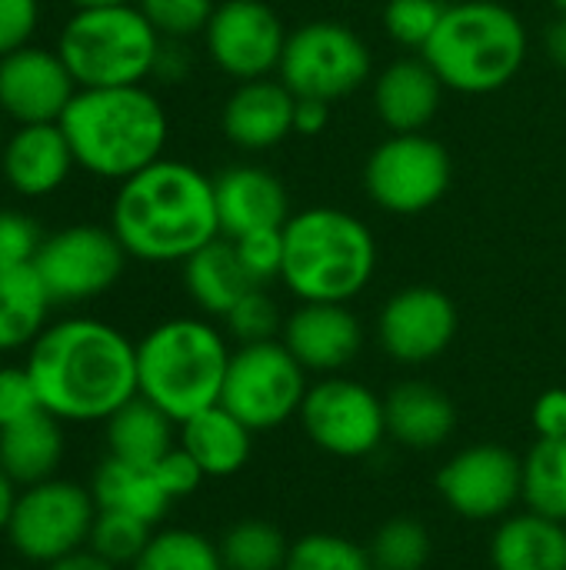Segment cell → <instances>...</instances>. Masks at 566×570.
<instances>
[{"instance_id":"cell-43","label":"cell","mask_w":566,"mask_h":570,"mask_svg":"<svg viewBox=\"0 0 566 570\" xmlns=\"http://www.w3.org/2000/svg\"><path fill=\"white\" fill-rule=\"evenodd\" d=\"M40 20V0H0V57L30 43Z\"/></svg>"},{"instance_id":"cell-8","label":"cell","mask_w":566,"mask_h":570,"mask_svg":"<svg viewBox=\"0 0 566 570\" xmlns=\"http://www.w3.org/2000/svg\"><path fill=\"white\" fill-rule=\"evenodd\" d=\"M307 391V371L277 337L264 344H240L230 354L220 404L257 434L300 417Z\"/></svg>"},{"instance_id":"cell-21","label":"cell","mask_w":566,"mask_h":570,"mask_svg":"<svg viewBox=\"0 0 566 570\" xmlns=\"http://www.w3.org/2000/svg\"><path fill=\"white\" fill-rule=\"evenodd\" d=\"M444 90L424 57H397L374 80V114L390 134H420L437 117Z\"/></svg>"},{"instance_id":"cell-6","label":"cell","mask_w":566,"mask_h":570,"mask_svg":"<svg viewBox=\"0 0 566 570\" xmlns=\"http://www.w3.org/2000/svg\"><path fill=\"white\" fill-rule=\"evenodd\" d=\"M230 354L227 337L210 321L170 317L137 344L140 397L183 424L220 404Z\"/></svg>"},{"instance_id":"cell-53","label":"cell","mask_w":566,"mask_h":570,"mask_svg":"<svg viewBox=\"0 0 566 570\" xmlns=\"http://www.w3.org/2000/svg\"><path fill=\"white\" fill-rule=\"evenodd\" d=\"M3 144H7V137H3V127H0V150H3Z\"/></svg>"},{"instance_id":"cell-22","label":"cell","mask_w":566,"mask_h":570,"mask_svg":"<svg viewBox=\"0 0 566 570\" xmlns=\"http://www.w3.org/2000/svg\"><path fill=\"white\" fill-rule=\"evenodd\" d=\"M73 167L77 160L60 124H20L0 150V170L23 197L53 194Z\"/></svg>"},{"instance_id":"cell-40","label":"cell","mask_w":566,"mask_h":570,"mask_svg":"<svg viewBox=\"0 0 566 570\" xmlns=\"http://www.w3.org/2000/svg\"><path fill=\"white\" fill-rule=\"evenodd\" d=\"M237 254L247 267V274L267 287L270 281H280V267H284V227H264L254 234H244L234 240Z\"/></svg>"},{"instance_id":"cell-3","label":"cell","mask_w":566,"mask_h":570,"mask_svg":"<svg viewBox=\"0 0 566 570\" xmlns=\"http://www.w3.org/2000/svg\"><path fill=\"white\" fill-rule=\"evenodd\" d=\"M77 167L103 180H127L163 157L167 110L143 87H80L57 120Z\"/></svg>"},{"instance_id":"cell-48","label":"cell","mask_w":566,"mask_h":570,"mask_svg":"<svg viewBox=\"0 0 566 570\" xmlns=\"http://www.w3.org/2000/svg\"><path fill=\"white\" fill-rule=\"evenodd\" d=\"M544 50H547V57H550L557 67H566V13H557V17L547 23Z\"/></svg>"},{"instance_id":"cell-46","label":"cell","mask_w":566,"mask_h":570,"mask_svg":"<svg viewBox=\"0 0 566 570\" xmlns=\"http://www.w3.org/2000/svg\"><path fill=\"white\" fill-rule=\"evenodd\" d=\"M190 70V53H187V40H170L163 37L160 40V50H157V63H153V77L167 80V83H177L183 80Z\"/></svg>"},{"instance_id":"cell-37","label":"cell","mask_w":566,"mask_h":570,"mask_svg":"<svg viewBox=\"0 0 566 570\" xmlns=\"http://www.w3.org/2000/svg\"><path fill=\"white\" fill-rule=\"evenodd\" d=\"M224 327L237 341V347L240 344H264V341L280 337L284 317L277 311V301L267 294V287H254L224 314Z\"/></svg>"},{"instance_id":"cell-1","label":"cell","mask_w":566,"mask_h":570,"mask_svg":"<svg viewBox=\"0 0 566 570\" xmlns=\"http://www.w3.org/2000/svg\"><path fill=\"white\" fill-rule=\"evenodd\" d=\"M23 367L37 384L43 411L57 421H107L140 394L137 344L123 331L90 317L43 327Z\"/></svg>"},{"instance_id":"cell-45","label":"cell","mask_w":566,"mask_h":570,"mask_svg":"<svg viewBox=\"0 0 566 570\" xmlns=\"http://www.w3.org/2000/svg\"><path fill=\"white\" fill-rule=\"evenodd\" d=\"M530 424L537 431V438L547 441H560L566 438V391L564 387H550L534 401L530 411Z\"/></svg>"},{"instance_id":"cell-31","label":"cell","mask_w":566,"mask_h":570,"mask_svg":"<svg viewBox=\"0 0 566 570\" xmlns=\"http://www.w3.org/2000/svg\"><path fill=\"white\" fill-rule=\"evenodd\" d=\"M524 504L534 514L566 524V438H537L524 454Z\"/></svg>"},{"instance_id":"cell-33","label":"cell","mask_w":566,"mask_h":570,"mask_svg":"<svg viewBox=\"0 0 566 570\" xmlns=\"http://www.w3.org/2000/svg\"><path fill=\"white\" fill-rule=\"evenodd\" d=\"M374 570H424L434 554V538L417 518H390L367 544Z\"/></svg>"},{"instance_id":"cell-12","label":"cell","mask_w":566,"mask_h":570,"mask_svg":"<svg viewBox=\"0 0 566 570\" xmlns=\"http://www.w3.org/2000/svg\"><path fill=\"white\" fill-rule=\"evenodd\" d=\"M300 424L314 448L344 461L370 458L387 438L384 397H377V391L364 381L344 374L310 384L300 407Z\"/></svg>"},{"instance_id":"cell-5","label":"cell","mask_w":566,"mask_h":570,"mask_svg":"<svg viewBox=\"0 0 566 570\" xmlns=\"http://www.w3.org/2000/svg\"><path fill=\"white\" fill-rule=\"evenodd\" d=\"M440 83L457 94L504 90L527 60V27L500 0L447 3L434 37L420 50Z\"/></svg>"},{"instance_id":"cell-47","label":"cell","mask_w":566,"mask_h":570,"mask_svg":"<svg viewBox=\"0 0 566 570\" xmlns=\"http://www.w3.org/2000/svg\"><path fill=\"white\" fill-rule=\"evenodd\" d=\"M330 124V104L317 97H297V114H294V134L300 137H317Z\"/></svg>"},{"instance_id":"cell-4","label":"cell","mask_w":566,"mask_h":570,"mask_svg":"<svg viewBox=\"0 0 566 570\" xmlns=\"http://www.w3.org/2000/svg\"><path fill=\"white\" fill-rule=\"evenodd\" d=\"M374 230L340 207H307L284 224L280 284L297 301L350 304L377 274Z\"/></svg>"},{"instance_id":"cell-49","label":"cell","mask_w":566,"mask_h":570,"mask_svg":"<svg viewBox=\"0 0 566 570\" xmlns=\"http://www.w3.org/2000/svg\"><path fill=\"white\" fill-rule=\"evenodd\" d=\"M47 570H117L113 564H107L103 558H97L90 548H83V551H77V554H70V558H60L57 564H50Z\"/></svg>"},{"instance_id":"cell-41","label":"cell","mask_w":566,"mask_h":570,"mask_svg":"<svg viewBox=\"0 0 566 570\" xmlns=\"http://www.w3.org/2000/svg\"><path fill=\"white\" fill-rule=\"evenodd\" d=\"M40 244H43V234L27 214L0 210V267L33 264L40 254Z\"/></svg>"},{"instance_id":"cell-13","label":"cell","mask_w":566,"mask_h":570,"mask_svg":"<svg viewBox=\"0 0 566 570\" xmlns=\"http://www.w3.org/2000/svg\"><path fill=\"white\" fill-rule=\"evenodd\" d=\"M127 257L113 227L73 224L43 237L33 267L53 304H80L107 294L120 281Z\"/></svg>"},{"instance_id":"cell-52","label":"cell","mask_w":566,"mask_h":570,"mask_svg":"<svg viewBox=\"0 0 566 570\" xmlns=\"http://www.w3.org/2000/svg\"><path fill=\"white\" fill-rule=\"evenodd\" d=\"M557 7V13H566V0H550Z\"/></svg>"},{"instance_id":"cell-20","label":"cell","mask_w":566,"mask_h":570,"mask_svg":"<svg viewBox=\"0 0 566 570\" xmlns=\"http://www.w3.org/2000/svg\"><path fill=\"white\" fill-rule=\"evenodd\" d=\"M214 197L220 234L230 240L264 227H284L290 220V197L284 180L254 164H237L217 174Z\"/></svg>"},{"instance_id":"cell-24","label":"cell","mask_w":566,"mask_h":570,"mask_svg":"<svg viewBox=\"0 0 566 570\" xmlns=\"http://www.w3.org/2000/svg\"><path fill=\"white\" fill-rule=\"evenodd\" d=\"M183 287L203 314L224 321V314L260 284L247 274L237 244L220 234L183 261Z\"/></svg>"},{"instance_id":"cell-18","label":"cell","mask_w":566,"mask_h":570,"mask_svg":"<svg viewBox=\"0 0 566 570\" xmlns=\"http://www.w3.org/2000/svg\"><path fill=\"white\" fill-rule=\"evenodd\" d=\"M280 341L307 374L330 377L357 361L364 347V327L360 317L350 311V304L300 301L284 317Z\"/></svg>"},{"instance_id":"cell-11","label":"cell","mask_w":566,"mask_h":570,"mask_svg":"<svg viewBox=\"0 0 566 570\" xmlns=\"http://www.w3.org/2000/svg\"><path fill=\"white\" fill-rule=\"evenodd\" d=\"M97 521V501L87 488L70 481H40L17 494L7 538L30 564H57L87 548Z\"/></svg>"},{"instance_id":"cell-7","label":"cell","mask_w":566,"mask_h":570,"mask_svg":"<svg viewBox=\"0 0 566 570\" xmlns=\"http://www.w3.org/2000/svg\"><path fill=\"white\" fill-rule=\"evenodd\" d=\"M160 40L137 3L77 7L60 30L57 53L77 87H133L153 77Z\"/></svg>"},{"instance_id":"cell-27","label":"cell","mask_w":566,"mask_h":570,"mask_svg":"<svg viewBox=\"0 0 566 570\" xmlns=\"http://www.w3.org/2000/svg\"><path fill=\"white\" fill-rule=\"evenodd\" d=\"M63 458L60 421L50 411H33L30 417L0 431V468L17 488L50 481Z\"/></svg>"},{"instance_id":"cell-32","label":"cell","mask_w":566,"mask_h":570,"mask_svg":"<svg viewBox=\"0 0 566 570\" xmlns=\"http://www.w3.org/2000/svg\"><path fill=\"white\" fill-rule=\"evenodd\" d=\"M217 551H220L224 570H284L290 541L270 521L247 518L227 528Z\"/></svg>"},{"instance_id":"cell-28","label":"cell","mask_w":566,"mask_h":570,"mask_svg":"<svg viewBox=\"0 0 566 570\" xmlns=\"http://www.w3.org/2000/svg\"><path fill=\"white\" fill-rule=\"evenodd\" d=\"M177 428L180 424L173 417H167L157 404H150L147 397L137 394L117 414L107 417L110 458L140 464V468H153L160 458H167L177 448V434H173Z\"/></svg>"},{"instance_id":"cell-17","label":"cell","mask_w":566,"mask_h":570,"mask_svg":"<svg viewBox=\"0 0 566 570\" xmlns=\"http://www.w3.org/2000/svg\"><path fill=\"white\" fill-rule=\"evenodd\" d=\"M63 57L43 47H20L0 57V110L20 124H57L77 94Z\"/></svg>"},{"instance_id":"cell-23","label":"cell","mask_w":566,"mask_h":570,"mask_svg":"<svg viewBox=\"0 0 566 570\" xmlns=\"http://www.w3.org/2000/svg\"><path fill=\"white\" fill-rule=\"evenodd\" d=\"M387 438L410 451H437L457 431L454 401L430 381H400L384 397Z\"/></svg>"},{"instance_id":"cell-51","label":"cell","mask_w":566,"mask_h":570,"mask_svg":"<svg viewBox=\"0 0 566 570\" xmlns=\"http://www.w3.org/2000/svg\"><path fill=\"white\" fill-rule=\"evenodd\" d=\"M73 7H110V3H137V0H70Z\"/></svg>"},{"instance_id":"cell-39","label":"cell","mask_w":566,"mask_h":570,"mask_svg":"<svg viewBox=\"0 0 566 570\" xmlns=\"http://www.w3.org/2000/svg\"><path fill=\"white\" fill-rule=\"evenodd\" d=\"M137 7L143 10V17L153 23V30L160 37L170 40H190V37H203L217 0H137Z\"/></svg>"},{"instance_id":"cell-34","label":"cell","mask_w":566,"mask_h":570,"mask_svg":"<svg viewBox=\"0 0 566 570\" xmlns=\"http://www.w3.org/2000/svg\"><path fill=\"white\" fill-rule=\"evenodd\" d=\"M130 570H224V561L210 538L170 528L150 538V544L130 564Z\"/></svg>"},{"instance_id":"cell-15","label":"cell","mask_w":566,"mask_h":570,"mask_svg":"<svg viewBox=\"0 0 566 570\" xmlns=\"http://www.w3.org/2000/svg\"><path fill=\"white\" fill-rule=\"evenodd\" d=\"M287 33L290 30L270 3L220 0L203 30V47L227 77L244 83L277 73Z\"/></svg>"},{"instance_id":"cell-42","label":"cell","mask_w":566,"mask_h":570,"mask_svg":"<svg viewBox=\"0 0 566 570\" xmlns=\"http://www.w3.org/2000/svg\"><path fill=\"white\" fill-rule=\"evenodd\" d=\"M40 394L27 367H0V431L40 411Z\"/></svg>"},{"instance_id":"cell-9","label":"cell","mask_w":566,"mask_h":570,"mask_svg":"<svg viewBox=\"0 0 566 570\" xmlns=\"http://www.w3.org/2000/svg\"><path fill=\"white\" fill-rule=\"evenodd\" d=\"M277 77L297 97L344 100L374 77L367 40L340 20H307L287 33Z\"/></svg>"},{"instance_id":"cell-14","label":"cell","mask_w":566,"mask_h":570,"mask_svg":"<svg viewBox=\"0 0 566 570\" xmlns=\"http://www.w3.org/2000/svg\"><path fill=\"white\" fill-rule=\"evenodd\" d=\"M440 501L467 521H504L524 501V458L500 444L457 451L437 474Z\"/></svg>"},{"instance_id":"cell-44","label":"cell","mask_w":566,"mask_h":570,"mask_svg":"<svg viewBox=\"0 0 566 570\" xmlns=\"http://www.w3.org/2000/svg\"><path fill=\"white\" fill-rule=\"evenodd\" d=\"M153 471H157V478H160V484H163V491L173 498V501H180V498H190L207 478H203V471H200V464L177 444L167 458H160L157 464H153Z\"/></svg>"},{"instance_id":"cell-26","label":"cell","mask_w":566,"mask_h":570,"mask_svg":"<svg viewBox=\"0 0 566 570\" xmlns=\"http://www.w3.org/2000/svg\"><path fill=\"white\" fill-rule=\"evenodd\" d=\"M494 570H566V524L524 511L507 514L490 538Z\"/></svg>"},{"instance_id":"cell-10","label":"cell","mask_w":566,"mask_h":570,"mask_svg":"<svg viewBox=\"0 0 566 570\" xmlns=\"http://www.w3.org/2000/svg\"><path fill=\"white\" fill-rule=\"evenodd\" d=\"M454 180V160L430 134H390L364 164L367 197L397 217H417L444 200Z\"/></svg>"},{"instance_id":"cell-35","label":"cell","mask_w":566,"mask_h":570,"mask_svg":"<svg viewBox=\"0 0 566 570\" xmlns=\"http://www.w3.org/2000/svg\"><path fill=\"white\" fill-rule=\"evenodd\" d=\"M150 538H153V524L130 518V514H120V511H100L97 508V521L90 528L87 548L113 568H130L143 554Z\"/></svg>"},{"instance_id":"cell-38","label":"cell","mask_w":566,"mask_h":570,"mask_svg":"<svg viewBox=\"0 0 566 570\" xmlns=\"http://www.w3.org/2000/svg\"><path fill=\"white\" fill-rule=\"evenodd\" d=\"M447 3L444 0H387L384 7V30L394 43L407 50H424L434 37Z\"/></svg>"},{"instance_id":"cell-16","label":"cell","mask_w":566,"mask_h":570,"mask_svg":"<svg viewBox=\"0 0 566 570\" xmlns=\"http://www.w3.org/2000/svg\"><path fill=\"white\" fill-rule=\"evenodd\" d=\"M460 327L450 294L430 284L400 287L387 297L377 317V341L384 354L404 367H420L447 354Z\"/></svg>"},{"instance_id":"cell-29","label":"cell","mask_w":566,"mask_h":570,"mask_svg":"<svg viewBox=\"0 0 566 570\" xmlns=\"http://www.w3.org/2000/svg\"><path fill=\"white\" fill-rule=\"evenodd\" d=\"M90 494L100 511H120V514L140 518L147 524H157L173 504V498L163 491L153 468L127 464L117 458H107L97 468Z\"/></svg>"},{"instance_id":"cell-2","label":"cell","mask_w":566,"mask_h":570,"mask_svg":"<svg viewBox=\"0 0 566 570\" xmlns=\"http://www.w3.org/2000/svg\"><path fill=\"white\" fill-rule=\"evenodd\" d=\"M110 227L123 250L147 264H183L220 237L214 177L183 160H153L120 180Z\"/></svg>"},{"instance_id":"cell-30","label":"cell","mask_w":566,"mask_h":570,"mask_svg":"<svg viewBox=\"0 0 566 570\" xmlns=\"http://www.w3.org/2000/svg\"><path fill=\"white\" fill-rule=\"evenodd\" d=\"M53 301L33 264L0 267V351L30 347L50 314Z\"/></svg>"},{"instance_id":"cell-25","label":"cell","mask_w":566,"mask_h":570,"mask_svg":"<svg viewBox=\"0 0 566 570\" xmlns=\"http://www.w3.org/2000/svg\"><path fill=\"white\" fill-rule=\"evenodd\" d=\"M177 444L200 464L203 478H234L250 461L254 431L224 404H214L180 424Z\"/></svg>"},{"instance_id":"cell-19","label":"cell","mask_w":566,"mask_h":570,"mask_svg":"<svg viewBox=\"0 0 566 570\" xmlns=\"http://www.w3.org/2000/svg\"><path fill=\"white\" fill-rule=\"evenodd\" d=\"M297 94L280 77L244 80L220 110L224 137L250 154L270 150L294 134Z\"/></svg>"},{"instance_id":"cell-50","label":"cell","mask_w":566,"mask_h":570,"mask_svg":"<svg viewBox=\"0 0 566 570\" xmlns=\"http://www.w3.org/2000/svg\"><path fill=\"white\" fill-rule=\"evenodd\" d=\"M13 504H17V484H13V481L7 478V471L0 468V534H7Z\"/></svg>"},{"instance_id":"cell-36","label":"cell","mask_w":566,"mask_h":570,"mask_svg":"<svg viewBox=\"0 0 566 570\" xmlns=\"http://www.w3.org/2000/svg\"><path fill=\"white\" fill-rule=\"evenodd\" d=\"M284 570H374L364 544L340 534H304L290 541Z\"/></svg>"}]
</instances>
